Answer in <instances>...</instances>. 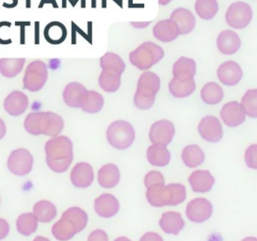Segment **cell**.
<instances>
[{
    "label": "cell",
    "mask_w": 257,
    "mask_h": 241,
    "mask_svg": "<svg viewBox=\"0 0 257 241\" xmlns=\"http://www.w3.org/2000/svg\"><path fill=\"white\" fill-rule=\"evenodd\" d=\"M88 241H108V237L105 231L97 229L90 233Z\"/></svg>",
    "instance_id": "45"
},
{
    "label": "cell",
    "mask_w": 257,
    "mask_h": 241,
    "mask_svg": "<svg viewBox=\"0 0 257 241\" xmlns=\"http://www.w3.org/2000/svg\"><path fill=\"white\" fill-rule=\"evenodd\" d=\"M198 131L201 137L209 143H218L223 136L220 122L214 116L204 117L199 124Z\"/></svg>",
    "instance_id": "10"
},
{
    "label": "cell",
    "mask_w": 257,
    "mask_h": 241,
    "mask_svg": "<svg viewBox=\"0 0 257 241\" xmlns=\"http://www.w3.org/2000/svg\"><path fill=\"white\" fill-rule=\"evenodd\" d=\"M33 214L40 222L48 223L56 218L57 208L53 203L43 200L35 203L33 207Z\"/></svg>",
    "instance_id": "29"
},
{
    "label": "cell",
    "mask_w": 257,
    "mask_h": 241,
    "mask_svg": "<svg viewBox=\"0 0 257 241\" xmlns=\"http://www.w3.org/2000/svg\"><path fill=\"white\" fill-rule=\"evenodd\" d=\"M159 225L166 233L178 234L184 228L185 221L180 213L169 211L163 213L159 221Z\"/></svg>",
    "instance_id": "23"
},
{
    "label": "cell",
    "mask_w": 257,
    "mask_h": 241,
    "mask_svg": "<svg viewBox=\"0 0 257 241\" xmlns=\"http://www.w3.org/2000/svg\"><path fill=\"white\" fill-rule=\"evenodd\" d=\"M99 185L103 188H111L120 182V171L114 164H106L99 170L97 174Z\"/></svg>",
    "instance_id": "25"
},
{
    "label": "cell",
    "mask_w": 257,
    "mask_h": 241,
    "mask_svg": "<svg viewBox=\"0 0 257 241\" xmlns=\"http://www.w3.org/2000/svg\"><path fill=\"white\" fill-rule=\"evenodd\" d=\"M170 19L174 21L176 25L179 34L186 35L189 34L192 30H194L196 21L195 17L192 15V13L185 9V8H178L174 10L172 13Z\"/></svg>",
    "instance_id": "14"
},
{
    "label": "cell",
    "mask_w": 257,
    "mask_h": 241,
    "mask_svg": "<svg viewBox=\"0 0 257 241\" xmlns=\"http://www.w3.org/2000/svg\"><path fill=\"white\" fill-rule=\"evenodd\" d=\"M63 217L69 218L76 225L77 232H81L87 225L88 222V215L85 211L79 207H70L62 214Z\"/></svg>",
    "instance_id": "39"
},
{
    "label": "cell",
    "mask_w": 257,
    "mask_h": 241,
    "mask_svg": "<svg viewBox=\"0 0 257 241\" xmlns=\"http://www.w3.org/2000/svg\"><path fill=\"white\" fill-rule=\"evenodd\" d=\"M45 37L50 44H61L66 37V29L61 23H50L45 30Z\"/></svg>",
    "instance_id": "38"
},
{
    "label": "cell",
    "mask_w": 257,
    "mask_h": 241,
    "mask_svg": "<svg viewBox=\"0 0 257 241\" xmlns=\"http://www.w3.org/2000/svg\"><path fill=\"white\" fill-rule=\"evenodd\" d=\"M25 63V59H1L0 74L9 78L16 77L22 72Z\"/></svg>",
    "instance_id": "34"
},
{
    "label": "cell",
    "mask_w": 257,
    "mask_h": 241,
    "mask_svg": "<svg viewBox=\"0 0 257 241\" xmlns=\"http://www.w3.org/2000/svg\"><path fill=\"white\" fill-rule=\"evenodd\" d=\"M252 15V10L249 4L237 1L228 8L225 20L230 27L235 30H242L250 23Z\"/></svg>",
    "instance_id": "6"
},
{
    "label": "cell",
    "mask_w": 257,
    "mask_h": 241,
    "mask_svg": "<svg viewBox=\"0 0 257 241\" xmlns=\"http://www.w3.org/2000/svg\"><path fill=\"white\" fill-rule=\"evenodd\" d=\"M201 97L205 104L216 105L222 100L223 90L217 83H207L201 90Z\"/></svg>",
    "instance_id": "33"
},
{
    "label": "cell",
    "mask_w": 257,
    "mask_h": 241,
    "mask_svg": "<svg viewBox=\"0 0 257 241\" xmlns=\"http://www.w3.org/2000/svg\"><path fill=\"white\" fill-rule=\"evenodd\" d=\"M171 193V206L177 205L186 200V188L181 184H170L167 186Z\"/></svg>",
    "instance_id": "41"
},
{
    "label": "cell",
    "mask_w": 257,
    "mask_h": 241,
    "mask_svg": "<svg viewBox=\"0 0 257 241\" xmlns=\"http://www.w3.org/2000/svg\"><path fill=\"white\" fill-rule=\"evenodd\" d=\"M144 184H145L146 188H149V187L155 186V185H164L165 184L164 176L160 172L152 171L145 175Z\"/></svg>",
    "instance_id": "42"
},
{
    "label": "cell",
    "mask_w": 257,
    "mask_h": 241,
    "mask_svg": "<svg viewBox=\"0 0 257 241\" xmlns=\"http://www.w3.org/2000/svg\"><path fill=\"white\" fill-rule=\"evenodd\" d=\"M24 128L31 135L57 137L64 128V122L56 113L32 112L26 117Z\"/></svg>",
    "instance_id": "2"
},
{
    "label": "cell",
    "mask_w": 257,
    "mask_h": 241,
    "mask_svg": "<svg viewBox=\"0 0 257 241\" xmlns=\"http://www.w3.org/2000/svg\"><path fill=\"white\" fill-rule=\"evenodd\" d=\"M242 109L251 118L257 117V90H249L244 94L241 100Z\"/></svg>",
    "instance_id": "40"
},
{
    "label": "cell",
    "mask_w": 257,
    "mask_h": 241,
    "mask_svg": "<svg viewBox=\"0 0 257 241\" xmlns=\"http://www.w3.org/2000/svg\"><path fill=\"white\" fill-rule=\"evenodd\" d=\"M220 117L228 127L236 128L245 122L246 114L243 111L240 104L234 101L223 105L220 111Z\"/></svg>",
    "instance_id": "13"
},
{
    "label": "cell",
    "mask_w": 257,
    "mask_h": 241,
    "mask_svg": "<svg viewBox=\"0 0 257 241\" xmlns=\"http://www.w3.org/2000/svg\"><path fill=\"white\" fill-rule=\"evenodd\" d=\"M147 159L152 165L165 167L171 160V154L166 145L153 144L147 150Z\"/></svg>",
    "instance_id": "27"
},
{
    "label": "cell",
    "mask_w": 257,
    "mask_h": 241,
    "mask_svg": "<svg viewBox=\"0 0 257 241\" xmlns=\"http://www.w3.org/2000/svg\"><path fill=\"white\" fill-rule=\"evenodd\" d=\"M94 209L100 217L111 218L119 212L120 203L115 196L105 193L95 200Z\"/></svg>",
    "instance_id": "15"
},
{
    "label": "cell",
    "mask_w": 257,
    "mask_h": 241,
    "mask_svg": "<svg viewBox=\"0 0 257 241\" xmlns=\"http://www.w3.org/2000/svg\"><path fill=\"white\" fill-rule=\"evenodd\" d=\"M71 181L76 188L90 187L93 182V170L89 163H77L71 172Z\"/></svg>",
    "instance_id": "16"
},
{
    "label": "cell",
    "mask_w": 257,
    "mask_h": 241,
    "mask_svg": "<svg viewBox=\"0 0 257 241\" xmlns=\"http://www.w3.org/2000/svg\"><path fill=\"white\" fill-rule=\"evenodd\" d=\"M34 159L31 152L24 148L13 151L8 158L9 171L17 176H25L31 173Z\"/></svg>",
    "instance_id": "7"
},
{
    "label": "cell",
    "mask_w": 257,
    "mask_h": 241,
    "mask_svg": "<svg viewBox=\"0 0 257 241\" xmlns=\"http://www.w3.org/2000/svg\"><path fill=\"white\" fill-rule=\"evenodd\" d=\"M217 75L219 81L226 86H234L242 79L243 72L238 63L228 60L219 66Z\"/></svg>",
    "instance_id": "11"
},
{
    "label": "cell",
    "mask_w": 257,
    "mask_h": 241,
    "mask_svg": "<svg viewBox=\"0 0 257 241\" xmlns=\"http://www.w3.org/2000/svg\"><path fill=\"white\" fill-rule=\"evenodd\" d=\"M114 241H131L128 239L127 237H124V236H121V237H118L117 239H115Z\"/></svg>",
    "instance_id": "52"
},
{
    "label": "cell",
    "mask_w": 257,
    "mask_h": 241,
    "mask_svg": "<svg viewBox=\"0 0 257 241\" xmlns=\"http://www.w3.org/2000/svg\"><path fill=\"white\" fill-rule=\"evenodd\" d=\"M241 46V40L233 30H223L217 39V47L224 55H233Z\"/></svg>",
    "instance_id": "19"
},
{
    "label": "cell",
    "mask_w": 257,
    "mask_h": 241,
    "mask_svg": "<svg viewBox=\"0 0 257 241\" xmlns=\"http://www.w3.org/2000/svg\"><path fill=\"white\" fill-rule=\"evenodd\" d=\"M146 198L149 203L155 207H163L170 204L171 193L167 186L155 185L147 188Z\"/></svg>",
    "instance_id": "22"
},
{
    "label": "cell",
    "mask_w": 257,
    "mask_h": 241,
    "mask_svg": "<svg viewBox=\"0 0 257 241\" xmlns=\"http://www.w3.org/2000/svg\"><path fill=\"white\" fill-rule=\"evenodd\" d=\"M121 74L111 70H102L99 76V85L106 92H115L121 86Z\"/></svg>",
    "instance_id": "30"
},
{
    "label": "cell",
    "mask_w": 257,
    "mask_h": 241,
    "mask_svg": "<svg viewBox=\"0 0 257 241\" xmlns=\"http://www.w3.org/2000/svg\"><path fill=\"white\" fill-rule=\"evenodd\" d=\"M6 132H7L6 125H5L4 120H2V119H0V141L5 137Z\"/></svg>",
    "instance_id": "48"
},
{
    "label": "cell",
    "mask_w": 257,
    "mask_h": 241,
    "mask_svg": "<svg viewBox=\"0 0 257 241\" xmlns=\"http://www.w3.org/2000/svg\"><path fill=\"white\" fill-rule=\"evenodd\" d=\"M150 24V22L145 23V24H135V23H132V25L134 26V27H136V28H145V27H147L148 25Z\"/></svg>",
    "instance_id": "49"
},
{
    "label": "cell",
    "mask_w": 257,
    "mask_h": 241,
    "mask_svg": "<svg viewBox=\"0 0 257 241\" xmlns=\"http://www.w3.org/2000/svg\"><path fill=\"white\" fill-rule=\"evenodd\" d=\"M175 133L174 124L170 120H161L156 122L150 129L149 138L154 144L168 145L172 142Z\"/></svg>",
    "instance_id": "9"
},
{
    "label": "cell",
    "mask_w": 257,
    "mask_h": 241,
    "mask_svg": "<svg viewBox=\"0 0 257 241\" xmlns=\"http://www.w3.org/2000/svg\"><path fill=\"white\" fill-rule=\"evenodd\" d=\"M46 164L51 171L61 173L66 172L73 162V143L65 136H57L49 140L45 146Z\"/></svg>",
    "instance_id": "1"
},
{
    "label": "cell",
    "mask_w": 257,
    "mask_h": 241,
    "mask_svg": "<svg viewBox=\"0 0 257 241\" xmlns=\"http://www.w3.org/2000/svg\"><path fill=\"white\" fill-rule=\"evenodd\" d=\"M10 233V225L8 221L4 218H0V240L7 237Z\"/></svg>",
    "instance_id": "46"
},
{
    "label": "cell",
    "mask_w": 257,
    "mask_h": 241,
    "mask_svg": "<svg viewBox=\"0 0 257 241\" xmlns=\"http://www.w3.org/2000/svg\"><path fill=\"white\" fill-rule=\"evenodd\" d=\"M155 100H156V97L144 96L136 91L135 96H134V104L138 108L145 110V109H149L152 105H154Z\"/></svg>",
    "instance_id": "43"
},
{
    "label": "cell",
    "mask_w": 257,
    "mask_h": 241,
    "mask_svg": "<svg viewBox=\"0 0 257 241\" xmlns=\"http://www.w3.org/2000/svg\"><path fill=\"white\" fill-rule=\"evenodd\" d=\"M164 57V50L153 42H145L130 53V62L141 71H148Z\"/></svg>",
    "instance_id": "3"
},
{
    "label": "cell",
    "mask_w": 257,
    "mask_h": 241,
    "mask_svg": "<svg viewBox=\"0 0 257 241\" xmlns=\"http://www.w3.org/2000/svg\"><path fill=\"white\" fill-rule=\"evenodd\" d=\"M172 0H159V4L161 6H166Z\"/></svg>",
    "instance_id": "51"
},
{
    "label": "cell",
    "mask_w": 257,
    "mask_h": 241,
    "mask_svg": "<svg viewBox=\"0 0 257 241\" xmlns=\"http://www.w3.org/2000/svg\"><path fill=\"white\" fill-rule=\"evenodd\" d=\"M38 219L33 213H25L17 218L16 228L21 234L29 236L36 232L38 228Z\"/></svg>",
    "instance_id": "32"
},
{
    "label": "cell",
    "mask_w": 257,
    "mask_h": 241,
    "mask_svg": "<svg viewBox=\"0 0 257 241\" xmlns=\"http://www.w3.org/2000/svg\"><path fill=\"white\" fill-rule=\"evenodd\" d=\"M106 138L114 148L125 150L134 143L135 130L125 120H115L107 128Z\"/></svg>",
    "instance_id": "4"
},
{
    "label": "cell",
    "mask_w": 257,
    "mask_h": 241,
    "mask_svg": "<svg viewBox=\"0 0 257 241\" xmlns=\"http://www.w3.org/2000/svg\"><path fill=\"white\" fill-rule=\"evenodd\" d=\"M77 233L78 232L74 222L63 216H61V219L58 220L52 227V233L58 240H69Z\"/></svg>",
    "instance_id": "26"
},
{
    "label": "cell",
    "mask_w": 257,
    "mask_h": 241,
    "mask_svg": "<svg viewBox=\"0 0 257 241\" xmlns=\"http://www.w3.org/2000/svg\"><path fill=\"white\" fill-rule=\"evenodd\" d=\"M189 184L195 192L205 193L211 190L215 179L208 171H195L189 177Z\"/></svg>",
    "instance_id": "21"
},
{
    "label": "cell",
    "mask_w": 257,
    "mask_h": 241,
    "mask_svg": "<svg viewBox=\"0 0 257 241\" xmlns=\"http://www.w3.org/2000/svg\"><path fill=\"white\" fill-rule=\"evenodd\" d=\"M195 11L200 18L210 20L219 12V4L217 0H196Z\"/></svg>",
    "instance_id": "35"
},
{
    "label": "cell",
    "mask_w": 257,
    "mask_h": 241,
    "mask_svg": "<svg viewBox=\"0 0 257 241\" xmlns=\"http://www.w3.org/2000/svg\"><path fill=\"white\" fill-rule=\"evenodd\" d=\"M33 241H50L48 238H46L45 236H42V235H38V236H36Z\"/></svg>",
    "instance_id": "50"
},
{
    "label": "cell",
    "mask_w": 257,
    "mask_h": 241,
    "mask_svg": "<svg viewBox=\"0 0 257 241\" xmlns=\"http://www.w3.org/2000/svg\"><path fill=\"white\" fill-rule=\"evenodd\" d=\"M153 33L155 38L163 43L173 42L180 35L176 25L171 19H165L157 23L153 29Z\"/></svg>",
    "instance_id": "20"
},
{
    "label": "cell",
    "mask_w": 257,
    "mask_h": 241,
    "mask_svg": "<svg viewBox=\"0 0 257 241\" xmlns=\"http://www.w3.org/2000/svg\"><path fill=\"white\" fill-rule=\"evenodd\" d=\"M182 159L189 168H196L204 161V154L198 145H189L182 152Z\"/></svg>",
    "instance_id": "31"
},
{
    "label": "cell",
    "mask_w": 257,
    "mask_h": 241,
    "mask_svg": "<svg viewBox=\"0 0 257 241\" xmlns=\"http://www.w3.org/2000/svg\"><path fill=\"white\" fill-rule=\"evenodd\" d=\"M48 78V70L42 60H34L26 69L24 75V88L30 91H39L43 89Z\"/></svg>",
    "instance_id": "5"
},
{
    "label": "cell",
    "mask_w": 257,
    "mask_h": 241,
    "mask_svg": "<svg viewBox=\"0 0 257 241\" xmlns=\"http://www.w3.org/2000/svg\"><path fill=\"white\" fill-rule=\"evenodd\" d=\"M173 74L179 80H189L196 75V62L192 59L181 57L174 64Z\"/></svg>",
    "instance_id": "24"
},
{
    "label": "cell",
    "mask_w": 257,
    "mask_h": 241,
    "mask_svg": "<svg viewBox=\"0 0 257 241\" xmlns=\"http://www.w3.org/2000/svg\"><path fill=\"white\" fill-rule=\"evenodd\" d=\"M213 207L209 201L204 198H197L189 202L186 214L192 222L201 223L211 217Z\"/></svg>",
    "instance_id": "8"
},
{
    "label": "cell",
    "mask_w": 257,
    "mask_h": 241,
    "mask_svg": "<svg viewBox=\"0 0 257 241\" xmlns=\"http://www.w3.org/2000/svg\"><path fill=\"white\" fill-rule=\"evenodd\" d=\"M100 66L102 70H111L119 74H122L125 69V64L121 57L115 53H106L100 59Z\"/></svg>",
    "instance_id": "36"
},
{
    "label": "cell",
    "mask_w": 257,
    "mask_h": 241,
    "mask_svg": "<svg viewBox=\"0 0 257 241\" xmlns=\"http://www.w3.org/2000/svg\"><path fill=\"white\" fill-rule=\"evenodd\" d=\"M140 241H163V238L159 235V233L149 232V233H144Z\"/></svg>",
    "instance_id": "47"
},
{
    "label": "cell",
    "mask_w": 257,
    "mask_h": 241,
    "mask_svg": "<svg viewBox=\"0 0 257 241\" xmlns=\"http://www.w3.org/2000/svg\"><path fill=\"white\" fill-rule=\"evenodd\" d=\"M104 106V97L94 90H88L87 95L81 105V109L88 113H97Z\"/></svg>",
    "instance_id": "37"
},
{
    "label": "cell",
    "mask_w": 257,
    "mask_h": 241,
    "mask_svg": "<svg viewBox=\"0 0 257 241\" xmlns=\"http://www.w3.org/2000/svg\"><path fill=\"white\" fill-rule=\"evenodd\" d=\"M196 89V83L194 78L189 80H179L174 77L169 84L170 92L176 98L188 97Z\"/></svg>",
    "instance_id": "28"
},
{
    "label": "cell",
    "mask_w": 257,
    "mask_h": 241,
    "mask_svg": "<svg viewBox=\"0 0 257 241\" xmlns=\"http://www.w3.org/2000/svg\"><path fill=\"white\" fill-rule=\"evenodd\" d=\"M29 106V98L20 90H14L4 101V108L11 116L22 115Z\"/></svg>",
    "instance_id": "12"
},
{
    "label": "cell",
    "mask_w": 257,
    "mask_h": 241,
    "mask_svg": "<svg viewBox=\"0 0 257 241\" xmlns=\"http://www.w3.org/2000/svg\"><path fill=\"white\" fill-rule=\"evenodd\" d=\"M256 147V145L253 144V145L249 146L245 153L246 164L249 168L253 169V170H256L257 168Z\"/></svg>",
    "instance_id": "44"
},
{
    "label": "cell",
    "mask_w": 257,
    "mask_h": 241,
    "mask_svg": "<svg viewBox=\"0 0 257 241\" xmlns=\"http://www.w3.org/2000/svg\"><path fill=\"white\" fill-rule=\"evenodd\" d=\"M160 89V78L153 72L146 71L140 76L137 92L147 97H156Z\"/></svg>",
    "instance_id": "17"
},
{
    "label": "cell",
    "mask_w": 257,
    "mask_h": 241,
    "mask_svg": "<svg viewBox=\"0 0 257 241\" xmlns=\"http://www.w3.org/2000/svg\"><path fill=\"white\" fill-rule=\"evenodd\" d=\"M242 241H257L255 237H252V236H249V237H246L244 238Z\"/></svg>",
    "instance_id": "53"
},
{
    "label": "cell",
    "mask_w": 257,
    "mask_h": 241,
    "mask_svg": "<svg viewBox=\"0 0 257 241\" xmlns=\"http://www.w3.org/2000/svg\"><path fill=\"white\" fill-rule=\"evenodd\" d=\"M87 89L80 83H69L63 90V100L70 107H81L87 95Z\"/></svg>",
    "instance_id": "18"
}]
</instances>
